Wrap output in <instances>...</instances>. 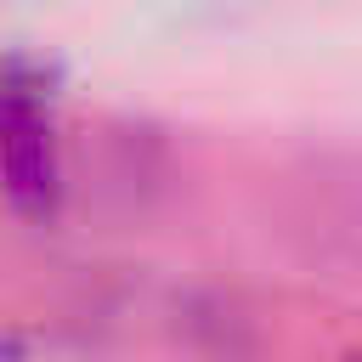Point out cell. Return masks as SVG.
Returning <instances> with one entry per match:
<instances>
[{
    "label": "cell",
    "mask_w": 362,
    "mask_h": 362,
    "mask_svg": "<svg viewBox=\"0 0 362 362\" xmlns=\"http://www.w3.org/2000/svg\"><path fill=\"white\" fill-rule=\"evenodd\" d=\"M0 192H6L11 215H23V221H51L62 204L45 96L23 62L0 68Z\"/></svg>",
    "instance_id": "cell-1"
}]
</instances>
